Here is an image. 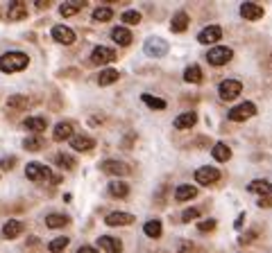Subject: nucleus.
Wrapping results in <instances>:
<instances>
[{"label": "nucleus", "instance_id": "f3484780", "mask_svg": "<svg viewBox=\"0 0 272 253\" xmlns=\"http://www.w3.org/2000/svg\"><path fill=\"white\" fill-rule=\"evenodd\" d=\"M23 229H25V224L20 222V219H9V222L2 226V235H5L7 240H14L23 233Z\"/></svg>", "mask_w": 272, "mask_h": 253}, {"label": "nucleus", "instance_id": "9b49d317", "mask_svg": "<svg viewBox=\"0 0 272 253\" xmlns=\"http://www.w3.org/2000/svg\"><path fill=\"white\" fill-rule=\"evenodd\" d=\"M220 39H223V29L218 27V25H209V27H204L202 32H200V36H198V41L200 43H204V45L218 43Z\"/></svg>", "mask_w": 272, "mask_h": 253}, {"label": "nucleus", "instance_id": "412c9836", "mask_svg": "<svg viewBox=\"0 0 272 253\" xmlns=\"http://www.w3.org/2000/svg\"><path fill=\"white\" fill-rule=\"evenodd\" d=\"M111 39H114L118 45H129L134 36H132V32H129L127 27H114L111 29Z\"/></svg>", "mask_w": 272, "mask_h": 253}, {"label": "nucleus", "instance_id": "f03ea898", "mask_svg": "<svg viewBox=\"0 0 272 253\" xmlns=\"http://www.w3.org/2000/svg\"><path fill=\"white\" fill-rule=\"evenodd\" d=\"M232 57H234L232 48H227V45H216V48L209 50L207 61L211 63V66H225L227 61H232Z\"/></svg>", "mask_w": 272, "mask_h": 253}, {"label": "nucleus", "instance_id": "e433bc0d", "mask_svg": "<svg viewBox=\"0 0 272 253\" xmlns=\"http://www.w3.org/2000/svg\"><path fill=\"white\" fill-rule=\"evenodd\" d=\"M23 147L27 151H39L41 147H43V140H41L39 136H30V138H25L23 140Z\"/></svg>", "mask_w": 272, "mask_h": 253}, {"label": "nucleus", "instance_id": "7ed1b4c3", "mask_svg": "<svg viewBox=\"0 0 272 253\" xmlns=\"http://www.w3.org/2000/svg\"><path fill=\"white\" fill-rule=\"evenodd\" d=\"M252 116H257V107H254V102H243V104H238V107H234L232 111H229V120L232 122H245Z\"/></svg>", "mask_w": 272, "mask_h": 253}, {"label": "nucleus", "instance_id": "2eb2a0df", "mask_svg": "<svg viewBox=\"0 0 272 253\" xmlns=\"http://www.w3.org/2000/svg\"><path fill=\"white\" fill-rule=\"evenodd\" d=\"M98 244H100V249H104V251H109V253H120L123 251V242H120L118 238H111V235H100Z\"/></svg>", "mask_w": 272, "mask_h": 253}, {"label": "nucleus", "instance_id": "a878e982", "mask_svg": "<svg viewBox=\"0 0 272 253\" xmlns=\"http://www.w3.org/2000/svg\"><path fill=\"white\" fill-rule=\"evenodd\" d=\"M118 77H120V73H118V70H114V68L100 70V75H98V84H100V86H109V84L118 82Z\"/></svg>", "mask_w": 272, "mask_h": 253}, {"label": "nucleus", "instance_id": "cd10ccee", "mask_svg": "<svg viewBox=\"0 0 272 253\" xmlns=\"http://www.w3.org/2000/svg\"><path fill=\"white\" fill-rule=\"evenodd\" d=\"M109 192L114 197H118V199H125V197L129 195V185L123 183V181H111V183H109Z\"/></svg>", "mask_w": 272, "mask_h": 253}, {"label": "nucleus", "instance_id": "ea45409f", "mask_svg": "<svg viewBox=\"0 0 272 253\" xmlns=\"http://www.w3.org/2000/svg\"><path fill=\"white\" fill-rule=\"evenodd\" d=\"M198 229L202 231V233L213 231V229H216V219H202V222H198Z\"/></svg>", "mask_w": 272, "mask_h": 253}, {"label": "nucleus", "instance_id": "423d86ee", "mask_svg": "<svg viewBox=\"0 0 272 253\" xmlns=\"http://www.w3.org/2000/svg\"><path fill=\"white\" fill-rule=\"evenodd\" d=\"M195 181H198L200 185L218 183V181H220V170H218V167H211V165H204L195 172Z\"/></svg>", "mask_w": 272, "mask_h": 253}, {"label": "nucleus", "instance_id": "0eeeda50", "mask_svg": "<svg viewBox=\"0 0 272 253\" xmlns=\"http://www.w3.org/2000/svg\"><path fill=\"white\" fill-rule=\"evenodd\" d=\"M116 57H118V54H116V50L107 48V45H98V48H93V52H91V61L98 63V66L111 63Z\"/></svg>", "mask_w": 272, "mask_h": 253}, {"label": "nucleus", "instance_id": "de8ad7c7", "mask_svg": "<svg viewBox=\"0 0 272 253\" xmlns=\"http://www.w3.org/2000/svg\"><path fill=\"white\" fill-rule=\"evenodd\" d=\"M270 190H272V183H270Z\"/></svg>", "mask_w": 272, "mask_h": 253}, {"label": "nucleus", "instance_id": "c9c22d12", "mask_svg": "<svg viewBox=\"0 0 272 253\" xmlns=\"http://www.w3.org/2000/svg\"><path fill=\"white\" fill-rule=\"evenodd\" d=\"M120 20H123V23H127V25H139L141 23V14L136 9H127V11H123Z\"/></svg>", "mask_w": 272, "mask_h": 253}, {"label": "nucleus", "instance_id": "aec40b11", "mask_svg": "<svg viewBox=\"0 0 272 253\" xmlns=\"http://www.w3.org/2000/svg\"><path fill=\"white\" fill-rule=\"evenodd\" d=\"M23 126L27 129V131H32V133H41L45 126H48V120H45V118L34 116V118H27V120L23 122Z\"/></svg>", "mask_w": 272, "mask_h": 253}, {"label": "nucleus", "instance_id": "f257e3e1", "mask_svg": "<svg viewBox=\"0 0 272 253\" xmlns=\"http://www.w3.org/2000/svg\"><path fill=\"white\" fill-rule=\"evenodd\" d=\"M27 63H30V57L25 52H5L0 57V70L2 73H18V70H25L27 68Z\"/></svg>", "mask_w": 272, "mask_h": 253}, {"label": "nucleus", "instance_id": "72a5a7b5", "mask_svg": "<svg viewBox=\"0 0 272 253\" xmlns=\"http://www.w3.org/2000/svg\"><path fill=\"white\" fill-rule=\"evenodd\" d=\"M268 190H270V183H268V181H263V179H257V181H252V183H250V192H257V195H261V197H266Z\"/></svg>", "mask_w": 272, "mask_h": 253}, {"label": "nucleus", "instance_id": "1a4fd4ad", "mask_svg": "<svg viewBox=\"0 0 272 253\" xmlns=\"http://www.w3.org/2000/svg\"><path fill=\"white\" fill-rule=\"evenodd\" d=\"M50 34H52V39L57 41V43H64V45L75 43V32L70 27H66V25H54Z\"/></svg>", "mask_w": 272, "mask_h": 253}, {"label": "nucleus", "instance_id": "4be33fe9", "mask_svg": "<svg viewBox=\"0 0 272 253\" xmlns=\"http://www.w3.org/2000/svg\"><path fill=\"white\" fill-rule=\"evenodd\" d=\"M186 27H188V14L186 11H177L173 16V20H170V29L179 34V32H186Z\"/></svg>", "mask_w": 272, "mask_h": 253}, {"label": "nucleus", "instance_id": "c756f323", "mask_svg": "<svg viewBox=\"0 0 272 253\" xmlns=\"http://www.w3.org/2000/svg\"><path fill=\"white\" fill-rule=\"evenodd\" d=\"M161 231H163V226H161L159 219H150V222H145V226H143V233L148 235V238H161Z\"/></svg>", "mask_w": 272, "mask_h": 253}, {"label": "nucleus", "instance_id": "39448f33", "mask_svg": "<svg viewBox=\"0 0 272 253\" xmlns=\"http://www.w3.org/2000/svg\"><path fill=\"white\" fill-rule=\"evenodd\" d=\"M25 176L30 181H52V172H50L43 163H27Z\"/></svg>", "mask_w": 272, "mask_h": 253}, {"label": "nucleus", "instance_id": "ddd939ff", "mask_svg": "<svg viewBox=\"0 0 272 253\" xmlns=\"http://www.w3.org/2000/svg\"><path fill=\"white\" fill-rule=\"evenodd\" d=\"M52 138L57 142H64L73 138V125L70 122H57V126L52 129Z\"/></svg>", "mask_w": 272, "mask_h": 253}, {"label": "nucleus", "instance_id": "7c9ffc66", "mask_svg": "<svg viewBox=\"0 0 272 253\" xmlns=\"http://www.w3.org/2000/svg\"><path fill=\"white\" fill-rule=\"evenodd\" d=\"M86 2H64V5L59 7V14L64 16V18H68V16H75L79 9H84Z\"/></svg>", "mask_w": 272, "mask_h": 253}, {"label": "nucleus", "instance_id": "49530a36", "mask_svg": "<svg viewBox=\"0 0 272 253\" xmlns=\"http://www.w3.org/2000/svg\"><path fill=\"white\" fill-rule=\"evenodd\" d=\"M36 7H39V9H48L50 2H43V0H39V2H36Z\"/></svg>", "mask_w": 272, "mask_h": 253}, {"label": "nucleus", "instance_id": "bb28decb", "mask_svg": "<svg viewBox=\"0 0 272 253\" xmlns=\"http://www.w3.org/2000/svg\"><path fill=\"white\" fill-rule=\"evenodd\" d=\"M68 224V217L66 215H59V213H50L48 217H45V226L48 229H61V226Z\"/></svg>", "mask_w": 272, "mask_h": 253}, {"label": "nucleus", "instance_id": "9d476101", "mask_svg": "<svg viewBox=\"0 0 272 253\" xmlns=\"http://www.w3.org/2000/svg\"><path fill=\"white\" fill-rule=\"evenodd\" d=\"M100 170L107 172V174H111V176H125V174H129V167L125 165V163H120V161H114V158H109V161L100 163Z\"/></svg>", "mask_w": 272, "mask_h": 253}, {"label": "nucleus", "instance_id": "b1692460", "mask_svg": "<svg viewBox=\"0 0 272 253\" xmlns=\"http://www.w3.org/2000/svg\"><path fill=\"white\" fill-rule=\"evenodd\" d=\"M27 104H30V100L25 98V95H9L7 98V109L9 111H25Z\"/></svg>", "mask_w": 272, "mask_h": 253}, {"label": "nucleus", "instance_id": "6e6552de", "mask_svg": "<svg viewBox=\"0 0 272 253\" xmlns=\"http://www.w3.org/2000/svg\"><path fill=\"white\" fill-rule=\"evenodd\" d=\"M166 52H168V43L163 39L152 36V39L145 41V54L148 57H166Z\"/></svg>", "mask_w": 272, "mask_h": 253}, {"label": "nucleus", "instance_id": "f704fd0d", "mask_svg": "<svg viewBox=\"0 0 272 253\" xmlns=\"http://www.w3.org/2000/svg\"><path fill=\"white\" fill-rule=\"evenodd\" d=\"M54 161H57V165H59L61 170H73L75 167V158L73 156H68V154H57Z\"/></svg>", "mask_w": 272, "mask_h": 253}, {"label": "nucleus", "instance_id": "79ce46f5", "mask_svg": "<svg viewBox=\"0 0 272 253\" xmlns=\"http://www.w3.org/2000/svg\"><path fill=\"white\" fill-rule=\"evenodd\" d=\"M188 251H193V244H188V242L179 244V253H188Z\"/></svg>", "mask_w": 272, "mask_h": 253}, {"label": "nucleus", "instance_id": "a18cd8bd", "mask_svg": "<svg viewBox=\"0 0 272 253\" xmlns=\"http://www.w3.org/2000/svg\"><path fill=\"white\" fill-rule=\"evenodd\" d=\"M243 219H245V213L238 215V219H236V229H241V226H243Z\"/></svg>", "mask_w": 272, "mask_h": 253}, {"label": "nucleus", "instance_id": "20e7f679", "mask_svg": "<svg viewBox=\"0 0 272 253\" xmlns=\"http://www.w3.org/2000/svg\"><path fill=\"white\" fill-rule=\"evenodd\" d=\"M218 93H220L223 100H234L243 93V84L238 79H223L220 86H218Z\"/></svg>", "mask_w": 272, "mask_h": 253}, {"label": "nucleus", "instance_id": "c85d7f7f", "mask_svg": "<svg viewBox=\"0 0 272 253\" xmlns=\"http://www.w3.org/2000/svg\"><path fill=\"white\" fill-rule=\"evenodd\" d=\"M184 79H186L188 84H200L202 82V68L200 66H188L186 70H184Z\"/></svg>", "mask_w": 272, "mask_h": 253}, {"label": "nucleus", "instance_id": "5701e85b", "mask_svg": "<svg viewBox=\"0 0 272 253\" xmlns=\"http://www.w3.org/2000/svg\"><path fill=\"white\" fill-rule=\"evenodd\" d=\"M193 197H198V188L195 185H177V190H175V199L177 201H188Z\"/></svg>", "mask_w": 272, "mask_h": 253}, {"label": "nucleus", "instance_id": "4468645a", "mask_svg": "<svg viewBox=\"0 0 272 253\" xmlns=\"http://www.w3.org/2000/svg\"><path fill=\"white\" fill-rule=\"evenodd\" d=\"M132 222H134V215L129 213H109L107 219H104L107 226H129Z\"/></svg>", "mask_w": 272, "mask_h": 253}, {"label": "nucleus", "instance_id": "2f4dec72", "mask_svg": "<svg viewBox=\"0 0 272 253\" xmlns=\"http://www.w3.org/2000/svg\"><path fill=\"white\" fill-rule=\"evenodd\" d=\"M111 18H114V9L111 7H98L93 11V20H98V23H107Z\"/></svg>", "mask_w": 272, "mask_h": 253}, {"label": "nucleus", "instance_id": "c03bdc74", "mask_svg": "<svg viewBox=\"0 0 272 253\" xmlns=\"http://www.w3.org/2000/svg\"><path fill=\"white\" fill-rule=\"evenodd\" d=\"M259 206H261V208H263V206H266V208H268V206H272L270 197H261V201H259Z\"/></svg>", "mask_w": 272, "mask_h": 253}, {"label": "nucleus", "instance_id": "a19ab883", "mask_svg": "<svg viewBox=\"0 0 272 253\" xmlns=\"http://www.w3.org/2000/svg\"><path fill=\"white\" fill-rule=\"evenodd\" d=\"M14 163H16V158L14 156H9V158H2V161H0V167H2V170H11Z\"/></svg>", "mask_w": 272, "mask_h": 253}, {"label": "nucleus", "instance_id": "a211bd4d", "mask_svg": "<svg viewBox=\"0 0 272 253\" xmlns=\"http://www.w3.org/2000/svg\"><path fill=\"white\" fill-rule=\"evenodd\" d=\"M70 147L75 151H91L95 147V140L91 136H73L70 138Z\"/></svg>", "mask_w": 272, "mask_h": 253}, {"label": "nucleus", "instance_id": "f8f14e48", "mask_svg": "<svg viewBox=\"0 0 272 253\" xmlns=\"http://www.w3.org/2000/svg\"><path fill=\"white\" fill-rule=\"evenodd\" d=\"M241 16L245 20H259V18H263V7L257 5V2H243Z\"/></svg>", "mask_w": 272, "mask_h": 253}, {"label": "nucleus", "instance_id": "6ab92c4d", "mask_svg": "<svg viewBox=\"0 0 272 253\" xmlns=\"http://www.w3.org/2000/svg\"><path fill=\"white\" fill-rule=\"evenodd\" d=\"M7 18H9V20H23V18H27V5H25V2H20V0L11 2L9 9H7Z\"/></svg>", "mask_w": 272, "mask_h": 253}, {"label": "nucleus", "instance_id": "dca6fc26", "mask_svg": "<svg viewBox=\"0 0 272 253\" xmlns=\"http://www.w3.org/2000/svg\"><path fill=\"white\" fill-rule=\"evenodd\" d=\"M195 122H198V113L195 111H186L182 113V116L175 118V129H191V126H195Z\"/></svg>", "mask_w": 272, "mask_h": 253}, {"label": "nucleus", "instance_id": "393cba45", "mask_svg": "<svg viewBox=\"0 0 272 253\" xmlns=\"http://www.w3.org/2000/svg\"><path fill=\"white\" fill-rule=\"evenodd\" d=\"M211 154H213V158H216V161H220V163H227L229 158H232V149H229L225 142H216V145H213V149H211Z\"/></svg>", "mask_w": 272, "mask_h": 253}, {"label": "nucleus", "instance_id": "473e14b6", "mask_svg": "<svg viewBox=\"0 0 272 253\" xmlns=\"http://www.w3.org/2000/svg\"><path fill=\"white\" fill-rule=\"evenodd\" d=\"M68 242H70V238H54L52 242L48 244V251L50 253H61V251H66Z\"/></svg>", "mask_w": 272, "mask_h": 253}, {"label": "nucleus", "instance_id": "58836bf2", "mask_svg": "<svg viewBox=\"0 0 272 253\" xmlns=\"http://www.w3.org/2000/svg\"><path fill=\"white\" fill-rule=\"evenodd\" d=\"M198 217H200L198 208H186L182 213V222H184V224H188V222H193V219H198Z\"/></svg>", "mask_w": 272, "mask_h": 253}, {"label": "nucleus", "instance_id": "4c0bfd02", "mask_svg": "<svg viewBox=\"0 0 272 253\" xmlns=\"http://www.w3.org/2000/svg\"><path fill=\"white\" fill-rule=\"evenodd\" d=\"M143 102L148 104L150 109H157V111H163V109H166V102L159 98H152V95H143Z\"/></svg>", "mask_w": 272, "mask_h": 253}, {"label": "nucleus", "instance_id": "37998d69", "mask_svg": "<svg viewBox=\"0 0 272 253\" xmlns=\"http://www.w3.org/2000/svg\"><path fill=\"white\" fill-rule=\"evenodd\" d=\"M77 253H100V251L98 249H93V247H79Z\"/></svg>", "mask_w": 272, "mask_h": 253}]
</instances>
